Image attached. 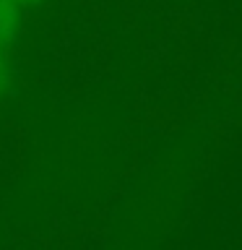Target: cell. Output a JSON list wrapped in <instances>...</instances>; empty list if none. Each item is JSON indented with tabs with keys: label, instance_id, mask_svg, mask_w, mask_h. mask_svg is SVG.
I'll return each mask as SVG.
<instances>
[{
	"label": "cell",
	"instance_id": "obj_1",
	"mask_svg": "<svg viewBox=\"0 0 242 250\" xmlns=\"http://www.w3.org/2000/svg\"><path fill=\"white\" fill-rule=\"evenodd\" d=\"M19 26V5L13 0H0V50H8V44L16 37Z\"/></svg>",
	"mask_w": 242,
	"mask_h": 250
},
{
	"label": "cell",
	"instance_id": "obj_2",
	"mask_svg": "<svg viewBox=\"0 0 242 250\" xmlns=\"http://www.w3.org/2000/svg\"><path fill=\"white\" fill-rule=\"evenodd\" d=\"M5 76H8V68H5V50H0V91L5 86Z\"/></svg>",
	"mask_w": 242,
	"mask_h": 250
},
{
	"label": "cell",
	"instance_id": "obj_3",
	"mask_svg": "<svg viewBox=\"0 0 242 250\" xmlns=\"http://www.w3.org/2000/svg\"><path fill=\"white\" fill-rule=\"evenodd\" d=\"M16 5H39L42 0H13Z\"/></svg>",
	"mask_w": 242,
	"mask_h": 250
}]
</instances>
